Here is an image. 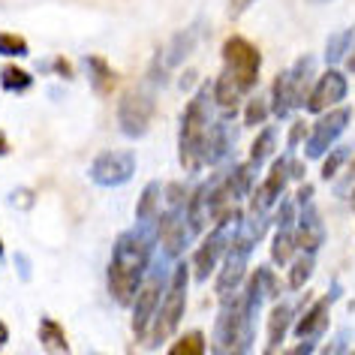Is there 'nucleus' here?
Segmentation results:
<instances>
[{"label":"nucleus","mask_w":355,"mask_h":355,"mask_svg":"<svg viewBox=\"0 0 355 355\" xmlns=\"http://www.w3.org/2000/svg\"><path fill=\"white\" fill-rule=\"evenodd\" d=\"M157 241V223H139L136 229H127L118 235L109 259V292L118 304H132L150 262H154Z\"/></svg>","instance_id":"nucleus-1"},{"label":"nucleus","mask_w":355,"mask_h":355,"mask_svg":"<svg viewBox=\"0 0 355 355\" xmlns=\"http://www.w3.org/2000/svg\"><path fill=\"white\" fill-rule=\"evenodd\" d=\"M211 87H202L187 103L181 118V132H178V157L187 172H199L205 163V139L211 130Z\"/></svg>","instance_id":"nucleus-2"},{"label":"nucleus","mask_w":355,"mask_h":355,"mask_svg":"<svg viewBox=\"0 0 355 355\" xmlns=\"http://www.w3.org/2000/svg\"><path fill=\"white\" fill-rule=\"evenodd\" d=\"M190 262H175V271H172V280L166 283V292H163V301L157 307V316L148 328V337H145V346L148 349H157L163 346L168 337L175 334V328L181 325V316L187 310V289H190Z\"/></svg>","instance_id":"nucleus-3"},{"label":"nucleus","mask_w":355,"mask_h":355,"mask_svg":"<svg viewBox=\"0 0 355 355\" xmlns=\"http://www.w3.org/2000/svg\"><path fill=\"white\" fill-rule=\"evenodd\" d=\"M313 87V58L304 55L298 64H292V69L277 73L271 85V112L277 118H286L295 109L307 103V94Z\"/></svg>","instance_id":"nucleus-4"},{"label":"nucleus","mask_w":355,"mask_h":355,"mask_svg":"<svg viewBox=\"0 0 355 355\" xmlns=\"http://www.w3.org/2000/svg\"><path fill=\"white\" fill-rule=\"evenodd\" d=\"M256 325V316L247 310L244 295H226L220 304L217 322H214V337H211V352L214 355H229L241 343V337L247 334V328Z\"/></svg>","instance_id":"nucleus-5"},{"label":"nucleus","mask_w":355,"mask_h":355,"mask_svg":"<svg viewBox=\"0 0 355 355\" xmlns=\"http://www.w3.org/2000/svg\"><path fill=\"white\" fill-rule=\"evenodd\" d=\"M223 73L238 85L241 94H250L259 85V69H262V55L250 40L244 37H229L223 42Z\"/></svg>","instance_id":"nucleus-6"},{"label":"nucleus","mask_w":355,"mask_h":355,"mask_svg":"<svg viewBox=\"0 0 355 355\" xmlns=\"http://www.w3.org/2000/svg\"><path fill=\"white\" fill-rule=\"evenodd\" d=\"M238 223H241V217H229V220H220V223L211 229L208 238L199 244L196 256L190 259V271H193V280L196 283H205L211 274H214V268L220 265V259L226 256L229 244H232V238L238 232Z\"/></svg>","instance_id":"nucleus-7"},{"label":"nucleus","mask_w":355,"mask_h":355,"mask_svg":"<svg viewBox=\"0 0 355 355\" xmlns=\"http://www.w3.org/2000/svg\"><path fill=\"white\" fill-rule=\"evenodd\" d=\"M166 268L163 265H154V268L148 271V277L141 280V286L136 292V298H132V334H136V340L145 343L148 337V328L154 322L157 316V307L159 301H163V292H166Z\"/></svg>","instance_id":"nucleus-8"},{"label":"nucleus","mask_w":355,"mask_h":355,"mask_svg":"<svg viewBox=\"0 0 355 355\" xmlns=\"http://www.w3.org/2000/svg\"><path fill=\"white\" fill-rule=\"evenodd\" d=\"M292 175H301V166L295 163V157H292V150L286 157H277L268 168V175L259 181V187L253 190L250 196V214H268V211L277 205V199L283 196V190H286V184L292 181Z\"/></svg>","instance_id":"nucleus-9"},{"label":"nucleus","mask_w":355,"mask_h":355,"mask_svg":"<svg viewBox=\"0 0 355 355\" xmlns=\"http://www.w3.org/2000/svg\"><path fill=\"white\" fill-rule=\"evenodd\" d=\"M349 121H352V109H346V105H340V109H334V112L319 114L316 127L310 130L307 139H304V157L307 159H322L328 150H331L334 141L346 132Z\"/></svg>","instance_id":"nucleus-10"},{"label":"nucleus","mask_w":355,"mask_h":355,"mask_svg":"<svg viewBox=\"0 0 355 355\" xmlns=\"http://www.w3.org/2000/svg\"><path fill=\"white\" fill-rule=\"evenodd\" d=\"M150 114H154V91H148V85L132 87L123 94L121 109H118V127L123 136L141 139L150 127Z\"/></svg>","instance_id":"nucleus-11"},{"label":"nucleus","mask_w":355,"mask_h":355,"mask_svg":"<svg viewBox=\"0 0 355 355\" xmlns=\"http://www.w3.org/2000/svg\"><path fill=\"white\" fill-rule=\"evenodd\" d=\"M136 175V154L132 150H103L91 163V181L100 187H121Z\"/></svg>","instance_id":"nucleus-12"},{"label":"nucleus","mask_w":355,"mask_h":355,"mask_svg":"<svg viewBox=\"0 0 355 355\" xmlns=\"http://www.w3.org/2000/svg\"><path fill=\"white\" fill-rule=\"evenodd\" d=\"M298 250V205L295 199H286L277 211V232L271 238V259L274 265H289Z\"/></svg>","instance_id":"nucleus-13"},{"label":"nucleus","mask_w":355,"mask_h":355,"mask_svg":"<svg viewBox=\"0 0 355 355\" xmlns=\"http://www.w3.org/2000/svg\"><path fill=\"white\" fill-rule=\"evenodd\" d=\"M187 208V205H184ZM184 208H166L163 214L157 217V235H159V247H163L166 259L168 262H178L184 253V247L190 241V226H187V217H184Z\"/></svg>","instance_id":"nucleus-14"},{"label":"nucleus","mask_w":355,"mask_h":355,"mask_svg":"<svg viewBox=\"0 0 355 355\" xmlns=\"http://www.w3.org/2000/svg\"><path fill=\"white\" fill-rule=\"evenodd\" d=\"M349 94V85H346V76L337 73V69H325L322 76L313 82V87H310L307 94V103L304 109L310 114H325L328 109H334V105H340V100Z\"/></svg>","instance_id":"nucleus-15"},{"label":"nucleus","mask_w":355,"mask_h":355,"mask_svg":"<svg viewBox=\"0 0 355 355\" xmlns=\"http://www.w3.org/2000/svg\"><path fill=\"white\" fill-rule=\"evenodd\" d=\"M199 33H202V21H199V24H190V28H184V31H178L175 37L168 40V46L157 55L154 64L168 76L172 69H178V67L184 64V60L193 55V49L199 46Z\"/></svg>","instance_id":"nucleus-16"},{"label":"nucleus","mask_w":355,"mask_h":355,"mask_svg":"<svg viewBox=\"0 0 355 355\" xmlns=\"http://www.w3.org/2000/svg\"><path fill=\"white\" fill-rule=\"evenodd\" d=\"M298 205V202H295ZM325 241V223H322V214L316 211L313 202H304L298 205V250H310L316 253Z\"/></svg>","instance_id":"nucleus-17"},{"label":"nucleus","mask_w":355,"mask_h":355,"mask_svg":"<svg viewBox=\"0 0 355 355\" xmlns=\"http://www.w3.org/2000/svg\"><path fill=\"white\" fill-rule=\"evenodd\" d=\"M334 298H337V286H331L328 295H322L316 304L307 307V313L301 316L295 325H292V334L301 337V340H304V337H319V334H322L328 328V313H331V301Z\"/></svg>","instance_id":"nucleus-18"},{"label":"nucleus","mask_w":355,"mask_h":355,"mask_svg":"<svg viewBox=\"0 0 355 355\" xmlns=\"http://www.w3.org/2000/svg\"><path fill=\"white\" fill-rule=\"evenodd\" d=\"M277 277H274V271L268 268V265H259V268L253 271V277L247 280L244 286V301H247V310H250L253 316H259L262 304L268 298L277 295V283H274Z\"/></svg>","instance_id":"nucleus-19"},{"label":"nucleus","mask_w":355,"mask_h":355,"mask_svg":"<svg viewBox=\"0 0 355 355\" xmlns=\"http://www.w3.org/2000/svg\"><path fill=\"white\" fill-rule=\"evenodd\" d=\"M211 187H214V178H208L205 184H199L187 199L184 217H187L190 235H202V229H205L208 220H211Z\"/></svg>","instance_id":"nucleus-20"},{"label":"nucleus","mask_w":355,"mask_h":355,"mask_svg":"<svg viewBox=\"0 0 355 355\" xmlns=\"http://www.w3.org/2000/svg\"><path fill=\"white\" fill-rule=\"evenodd\" d=\"M232 141H235V136H232V127H229V118L214 121L208 130V139H205V163H211V166L223 163L229 157Z\"/></svg>","instance_id":"nucleus-21"},{"label":"nucleus","mask_w":355,"mask_h":355,"mask_svg":"<svg viewBox=\"0 0 355 355\" xmlns=\"http://www.w3.org/2000/svg\"><path fill=\"white\" fill-rule=\"evenodd\" d=\"M241 91H238V85L229 78L226 73L217 76L214 87H211V100H214L217 112H223V118H235L238 109H241Z\"/></svg>","instance_id":"nucleus-22"},{"label":"nucleus","mask_w":355,"mask_h":355,"mask_svg":"<svg viewBox=\"0 0 355 355\" xmlns=\"http://www.w3.org/2000/svg\"><path fill=\"white\" fill-rule=\"evenodd\" d=\"M85 69H87V78H91V87L96 94H103V96H109L114 87H118V82H121V76L109 67V60H105V58L87 55L85 58Z\"/></svg>","instance_id":"nucleus-23"},{"label":"nucleus","mask_w":355,"mask_h":355,"mask_svg":"<svg viewBox=\"0 0 355 355\" xmlns=\"http://www.w3.org/2000/svg\"><path fill=\"white\" fill-rule=\"evenodd\" d=\"M37 334H40L42 349H46L49 355H69V340H67V331H64V325H60L58 319L42 316V319H40Z\"/></svg>","instance_id":"nucleus-24"},{"label":"nucleus","mask_w":355,"mask_h":355,"mask_svg":"<svg viewBox=\"0 0 355 355\" xmlns=\"http://www.w3.org/2000/svg\"><path fill=\"white\" fill-rule=\"evenodd\" d=\"M256 172H259V163H241V166H235L232 172H229L223 181H226V187L232 190V196L235 199H244V196H253V181H256Z\"/></svg>","instance_id":"nucleus-25"},{"label":"nucleus","mask_w":355,"mask_h":355,"mask_svg":"<svg viewBox=\"0 0 355 355\" xmlns=\"http://www.w3.org/2000/svg\"><path fill=\"white\" fill-rule=\"evenodd\" d=\"M292 304H274L268 313V349H277L283 337L292 331Z\"/></svg>","instance_id":"nucleus-26"},{"label":"nucleus","mask_w":355,"mask_h":355,"mask_svg":"<svg viewBox=\"0 0 355 355\" xmlns=\"http://www.w3.org/2000/svg\"><path fill=\"white\" fill-rule=\"evenodd\" d=\"M159 184L150 181L139 196V205H136V223H157L159 217Z\"/></svg>","instance_id":"nucleus-27"},{"label":"nucleus","mask_w":355,"mask_h":355,"mask_svg":"<svg viewBox=\"0 0 355 355\" xmlns=\"http://www.w3.org/2000/svg\"><path fill=\"white\" fill-rule=\"evenodd\" d=\"M313 268H316V253L301 250L295 259L289 262V289L295 292V289L304 286V283L310 280V274H313Z\"/></svg>","instance_id":"nucleus-28"},{"label":"nucleus","mask_w":355,"mask_h":355,"mask_svg":"<svg viewBox=\"0 0 355 355\" xmlns=\"http://www.w3.org/2000/svg\"><path fill=\"white\" fill-rule=\"evenodd\" d=\"M352 42H355V28H346L340 33H334V37L328 40V49H325V64L328 67H337L346 55H349Z\"/></svg>","instance_id":"nucleus-29"},{"label":"nucleus","mask_w":355,"mask_h":355,"mask_svg":"<svg viewBox=\"0 0 355 355\" xmlns=\"http://www.w3.org/2000/svg\"><path fill=\"white\" fill-rule=\"evenodd\" d=\"M0 87L10 91V94H24V91L33 87V76L28 73V69L10 64V67H3V73H0Z\"/></svg>","instance_id":"nucleus-30"},{"label":"nucleus","mask_w":355,"mask_h":355,"mask_svg":"<svg viewBox=\"0 0 355 355\" xmlns=\"http://www.w3.org/2000/svg\"><path fill=\"white\" fill-rule=\"evenodd\" d=\"M208 352V343H205V334L199 331H187V334H181L178 340L172 343V349H168L166 355H205Z\"/></svg>","instance_id":"nucleus-31"},{"label":"nucleus","mask_w":355,"mask_h":355,"mask_svg":"<svg viewBox=\"0 0 355 355\" xmlns=\"http://www.w3.org/2000/svg\"><path fill=\"white\" fill-rule=\"evenodd\" d=\"M274 150H277V130L274 127H265L259 136L253 139V148H250V159L253 163H265L268 157H274Z\"/></svg>","instance_id":"nucleus-32"},{"label":"nucleus","mask_w":355,"mask_h":355,"mask_svg":"<svg viewBox=\"0 0 355 355\" xmlns=\"http://www.w3.org/2000/svg\"><path fill=\"white\" fill-rule=\"evenodd\" d=\"M28 40L19 37V33L0 31V58H24L28 55Z\"/></svg>","instance_id":"nucleus-33"},{"label":"nucleus","mask_w":355,"mask_h":355,"mask_svg":"<svg viewBox=\"0 0 355 355\" xmlns=\"http://www.w3.org/2000/svg\"><path fill=\"white\" fill-rule=\"evenodd\" d=\"M265 118H268V100H265V96H253V100L244 105V123L247 127H259Z\"/></svg>","instance_id":"nucleus-34"},{"label":"nucleus","mask_w":355,"mask_h":355,"mask_svg":"<svg viewBox=\"0 0 355 355\" xmlns=\"http://www.w3.org/2000/svg\"><path fill=\"white\" fill-rule=\"evenodd\" d=\"M346 159H349V148H337V150H331V154H328L325 166H322V178H325V181L337 178V172H340V168L346 166Z\"/></svg>","instance_id":"nucleus-35"},{"label":"nucleus","mask_w":355,"mask_h":355,"mask_svg":"<svg viewBox=\"0 0 355 355\" xmlns=\"http://www.w3.org/2000/svg\"><path fill=\"white\" fill-rule=\"evenodd\" d=\"M322 355H349V334H337L331 343L322 349Z\"/></svg>","instance_id":"nucleus-36"},{"label":"nucleus","mask_w":355,"mask_h":355,"mask_svg":"<svg viewBox=\"0 0 355 355\" xmlns=\"http://www.w3.org/2000/svg\"><path fill=\"white\" fill-rule=\"evenodd\" d=\"M307 123L304 121H295L292 123V130H289V150H295L298 145H301V139H307Z\"/></svg>","instance_id":"nucleus-37"},{"label":"nucleus","mask_w":355,"mask_h":355,"mask_svg":"<svg viewBox=\"0 0 355 355\" xmlns=\"http://www.w3.org/2000/svg\"><path fill=\"white\" fill-rule=\"evenodd\" d=\"M42 69H55V73H60L64 78H69V76H73V67H69L64 58H55V60H42Z\"/></svg>","instance_id":"nucleus-38"},{"label":"nucleus","mask_w":355,"mask_h":355,"mask_svg":"<svg viewBox=\"0 0 355 355\" xmlns=\"http://www.w3.org/2000/svg\"><path fill=\"white\" fill-rule=\"evenodd\" d=\"M253 3L256 0H229V15H232V19H241L244 10H250Z\"/></svg>","instance_id":"nucleus-39"},{"label":"nucleus","mask_w":355,"mask_h":355,"mask_svg":"<svg viewBox=\"0 0 355 355\" xmlns=\"http://www.w3.org/2000/svg\"><path fill=\"white\" fill-rule=\"evenodd\" d=\"M313 349H316V337H304V340H301L298 346H292L286 355H310Z\"/></svg>","instance_id":"nucleus-40"},{"label":"nucleus","mask_w":355,"mask_h":355,"mask_svg":"<svg viewBox=\"0 0 355 355\" xmlns=\"http://www.w3.org/2000/svg\"><path fill=\"white\" fill-rule=\"evenodd\" d=\"M12 259H15V268H19V277H21V280H31V262H28V256H24V253H15Z\"/></svg>","instance_id":"nucleus-41"},{"label":"nucleus","mask_w":355,"mask_h":355,"mask_svg":"<svg viewBox=\"0 0 355 355\" xmlns=\"http://www.w3.org/2000/svg\"><path fill=\"white\" fill-rule=\"evenodd\" d=\"M10 202H15V205H19V202H21V205L28 208L31 202H33V193H28V190H15L12 196H10Z\"/></svg>","instance_id":"nucleus-42"},{"label":"nucleus","mask_w":355,"mask_h":355,"mask_svg":"<svg viewBox=\"0 0 355 355\" xmlns=\"http://www.w3.org/2000/svg\"><path fill=\"white\" fill-rule=\"evenodd\" d=\"M6 343H10V328H6V322L0 319V349H3Z\"/></svg>","instance_id":"nucleus-43"},{"label":"nucleus","mask_w":355,"mask_h":355,"mask_svg":"<svg viewBox=\"0 0 355 355\" xmlns=\"http://www.w3.org/2000/svg\"><path fill=\"white\" fill-rule=\"evenodd\" d=\"M346 67H349V73H355V42H352L349 55H346Z\"/></svg>","instance_id":"nucleus-44"},{"label":"nucleus","mask_w":355,"mask_h":355,"mask_svg":"<svg viewBox=\"0 0 355 355\" xmlns=\"http://www.w3.org/2000/svg\"><path fill=\"white\" fill-rule=\"evenodd\" d=\"M3 154H10V141H6V136L0 132V157H3Z\"/></svg>","instance_id":"nucleus-45"},{"label":"nucleus","mask_w":355,"mask_h":355,"mask_svg":"<svg viewBox=\"0 0 355 355\" xmlns=\"http://www.w3.org/2000/svg\"><path fill=\"white\" fill-rule=\"evenodd\" d=\"M343 184H346V187H355V166H352V172L343 178Z\"/></svg>","instance_id":"nucleus-46"},{"label":"nucleus","mask_w":355,"mask_h":355,"mask_svg":"<svg viewBox=\"0 0 355 355\" xmlns=\"http://www.w3.org/2000/svg\"><path fill=\"white\" fill-rule=\"evenodd\" d=\"M3 253H6V250H3V238H0V259H3Z\"/></svg>","instance_id":"nucleus-47"},{"label":"nucleus","mask_w":355,"mask_h":355,"mask_svg":"<svg viewBox=\"0 0 355 355\" xmlns=\"http://www.w3.org/2000/svg\"><path fill=\"white\" fill-rule=\"evenodd\" d=\"M313 3H328V0H313Z\"/></svg>","instance_id":"nucleus-48"},{"label":"nucleus","mask_w":355,"mask_h":355,"mask_svg":"<svg viewBox=\"0 0 355 355\" xmlns=\"http://www.w3.org/2000/svg\"><path fill=\"white\" fill-rule=\"evenodd\" d=\"M265 355H274V349H265Z\"/></svg>","instance_id":"nucleus-49"},{"label":"nucleus","mask_w":355,"mask_h":355,"mask_svg":"<svg viewBox=\"0 0 355 355\" xmlns=\"http://www.w3.org/2000/svg\"><path fill=\"white\" fill-rule=\"evenodd\" d=\"M352 205H355V193H352Z\"/></svg>","instance_id":"nucleus-50"}]
</instances>
